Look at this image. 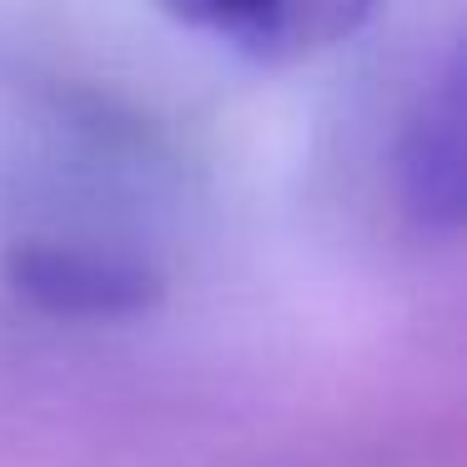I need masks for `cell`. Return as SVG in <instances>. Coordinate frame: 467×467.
<instances>
[{"label":"cell","instance_id":"1","mask_svg":"<svg viewBox=\"0 0 467 467\" xmlns=\"http://www.w3.org/2000/svg\"><path fill=\"white\" fill-rule=\"evenodd\" d=\"M176 26L256 66H292L362 36L387 0H156Z\"/></svg>","mask_w":467,"mask_h":467},{"label":"cell","instance_id":"2","mask_svg":"<svg viewBox=\"0 0 467 467\" xmlns=\"http://www.w3.org/2000/svg\"><path fill=\"white\" fill-rule=\"evenodd\" d=\"M5 282L26 306L66 322H126L161 302V276L121 252L76 242H21L5 256Z\"/></svg>","mask_w":467,"mask_h":467},{"label":"cell","instance_id":"3","mask_svg":"<svg viewBox=\"0 0 467 467\" xmlns=\"http://www.w3.org/2000/svg\"><path fill=\"white\" fill-rule=\"evenodd\" d=\"M397 192L402 212L422 232L452 236L462 226V66L447 71L417 96L397 141Z\"/></svg>","mask_w":467,"mask_h":467}]
</instances>
